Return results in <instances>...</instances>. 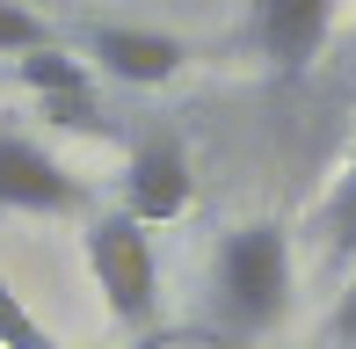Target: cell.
I'll return each mask as SVG.
<instances>
[{
	"label": "cell",
	"mask_w": 356,
	"mask_h": 349,
	"mask_svg": "<svg viewBox=\"0 0 356 349\" xmlns=\"http://www.w3.org/2000/svg\"><path fill=\"white\" fill-rule=\"evenodd\" d=\"M37 44H51V29H44L22 0H0V51L22 58V51H37Z\"/></svg>",
	"instance_id": "cell-10"
},
{
	"label": "cell",
	"mask_w": 356,
	"mask_h": 349,
	"mask_svg": "<svg viewBox=\"0 0 356 349\" xmlns=\"http://www.w3.org/2000/svg\"><path fill=\"white\" fill-rule=\"evenodd\" d=\"M0 349H58V342L37 327V313L15 298V284H8V277H0Z\"/></svg>",
	"instance_id": "cell-8"
},
{
	"label": "cell",
	"mask_w": 356,
	"mask_h": 349,
	"mask_svg": "<svg viewBox=\"0 0 356 349\" xmlns=\"http://www.w3.org/2000/svg\"><path fill=\"white\" fill-rule=\"evenodd\" d=\"M80 182L22 131H0V211H73Z\"/></svg>",
	"instance_id": "cell-7"
},
{
	"label": "cell",
	"mask_w": 356,
	"mask_h": 349,
	"mask_svg": "<svg viewBox=\"0 0 356 349\" xmlns=\"http://www.w3.org/2000/svg\"><path fill=\"white\" fill-rule=\"evenodd\" d=\"M15 81H22V88L44 102V117H51V124L88 131V138L109 131V124H102V102H95V81H88V58L58 51V44H37V51L15 58Z\"/></svg>",
	"instance_id": "cell-3"
},
{
	"label": "cell",
	"mask_w": 356,
	"mask_h": 349,
	"mask_svg": "<svg viewBox=\"0 0 356 349\" xmlns=\"http://www.w3.org/2000/svg\"><path fill=\"white\" fill-rule=\"evenodd\" d=\"M211 291H218V313L248 335L284 320L291 306V233L254 218V226H233L218 241V262H211Z\"/></svg>",
	"instance_id": "cell-1"
},
{
	"label": "cell",
	"mask_w": 356,
	"mask_h": 349,
	"mask_svg": "<svg viewBox=\"0 0 356 349\" xmlns=\"http://www.w3.org/2000/svg\"><path fill=\"white\" fill-rule=\"evenodd\" d=\"M88 277L95 291H102L109 320L117 327H145L160 313V262H153V241H145V226L131 211H102L88 218Z\"/></svg>",
	"instance_id": "cell-2"
},
{
	"label": "cell",
	"mask_w": 356,
	"mask_h": 349,
	"mask_svg": "<svg viewBox=\"0 0 356 349\" xmlns=\"http://www.w3.org/2000/svg\"><path fill=\"white\" fill-rule=\"evenodd\" d=\"M334 29V0H248V44L277 73H305Z\"/></svg>",
	"instance_id": "cell-6"
},
{
	"label": "cell",
	"mask_w": 356,
	"mask_h": 349,
	"mask_svg": "<svg viewBox=\"0 0 356 349\" xmlns=\"http://www.w3.org/2000/svg\"><path fill=\"white\" fill-rule=\"evenodd\" d=\"M334 335H342V342L356 349V284L342 291V306H334Z\"/></svg>",
	"instance_id": "cell-11"
},
{
	"label": "cell",
	"mask_w": 356,
	"mask_h": 349,
	"mask_svg": "<svg viewBox=\"0 0 356 349\" xmlns=\"http://www.w3.org/2000/svg\"><path fill=\"white\" fill-rule=\"evenodd\" d=\"M80 51H88V66H102L124 88H160V81H175L189 66L182 37H168V29H124V22H95L80 37Z\"/></svg>",
	"instance_id": "cell-5"
},
{
	"label": "cell",
	"mask_w": 356,
	"mask_h": 349,
	"mask_svg": "<svg viewBox=\"0 0 356 349\" xmlns=\"http://www.w3.org/2000/svg\"><path fill=\"white\" fill-rule=\"evenodd\" d=\"M189 153L175 131H153L131 146V168H124V211L138 218V226H168V218L189 211Z\"/></svg>",
	"instance_id": "cell-4"
},
{
	"label": "cell",
	"mask_w": 356,
	"mask_h": 349,
	"mask_svg": "<svg viewBox=\"0 0 356 349\" xmlns=\"http://www.w3.org/2000/svg\"><path fill=\"white\" fill-rule=\"evenodd\" d=\"M327 241H334V262H356V168L327 197Z\"/></svg>",
	"instance_id": "cell-9"
}]
</instances>
